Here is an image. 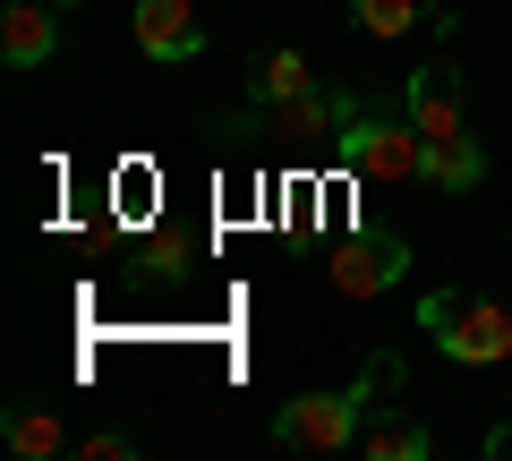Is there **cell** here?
<instances>
[{
    "label": "cell",
    "mask_w": 512,
    "mask_h": 461,
    "mask_svg": "<svg viewBox=\"0 0 512 461\" xmlns=\"http://www.w3.org/2000/svg\"><path fill=\"white\" fill-rule=\"evenodd\" d=\"M60 9H69V0H60Z\"/></svg>",
    "instance_id": "cell-15"
},
{
    "label": "cell",
    "mask_w": 512,
    "mask_h": 461,
    "mask_svg": "<svg viewBox=\"0 0 512 461\" xmlns=\"http://www.w3.org/2000/svg\"><path fill=\"white\" fill-rule=\"evenodd\" d=\"M384 385H402V359H393V351H376L350 385H333V393H299V402H282L274 410V444H282V453H342V444H359V427H367V410L384 402Z\"/></svg>",
    "instance_id": "cell-1"
},
{
    "label": "cell",
    "mask_w": 512,
    "mask_h": 461,
    "mask_svg": "<svg viewBox=\"0 0 512 461\" xmlns=\"http://www.w3.org/2000/svg\"><path fill=\"white\" fill-rule=\"evenodd\" d=\"M86 453H94V461H128V453H137V444H128L120 427H111V436H86Z\"/></svg>",
    "instance_id": "cell-13"
},
{
    "label": "cell",
    "mask_w": 512,
    "mask_h": 461,
    "mask_svg": "<svg viewBox=\"0 0 512 461\" xmlns=\"http://www.w3.org/2000/svg\"><path fill=\"white\" fill-rule=\"evenodd\" d=\"M487 453H495V461H512V419H495V427H487Z\"/></svg>",
    "instance_id": "cell-14"
},
{
    "label": "cell",
    "mask_w": 512,
    "mask_h": 461,
    "mask_svg": "<svg viewBox=\"0 0 512 461\" xmlns=\"http://www.w3.org/2000/svg\"><path fill=\"white\" fill-rule=\"evenodd\" d=\"M291 94H316V69L299 43H282V52H265V69H256V103H291Z\"/></svg>",
    "instance_id": "cell-10"
},
{
    "label": "cell",
    "mask_w": 512,
    "mask_h": 461,
    "mask_svg": "<svg viewBox=\"0 0 512 461\" xmlns=\"http://www.w3.org/2000/svg\"><path fill=\"white\" fill-rule=\"evenodd\" d=\"M419 333L453 368H495V359H512V299L436 291V299H419Z\"/></svg>",
    "instance_id": "cell-2"
},
{
    "label": "cell",
    "mask_w": 512,
    "mask_h": 461,
    "mask_svg": "<svg viewBox=\"0 0 512 461\" xmlns=\"http://www.w3.org/2000/svg\"><path fill=\"white\" fill-rule=\"evenodd\" d=\"M402 111H410V129L427 137V154H436V146H470V129H461V77H453V60H427V69H410Z\"/></svg>",
    "instance_id": "cell-5"
},
{
    "label": "cell",
    "mask_w": 512,
    "mask_h": 461,
    "mask_svg": "<svg viewBox=\"0 0 512 461\" xmlns=\"http://www.w3.org/2000/svg\"><path fill=\"white\" fill-rule=\"evenodd\" d=\"M342 9L367 26V35H384V43H393V35H410V26H419V9H427V0H342Z\"/></svg>",
    "instance_id": "cell-11"
},
{
    "label": "cell",
    "mask_w": 512,
    "mask_h": 461,
    "mask_svg": "<svg viewBox=\"0 0 512 461\" xmlns=\"http://www.w3.org/2000/svg\"><path fill=\"white\" fill-rule=\"evenodd\" d=\"M359 453H367V461H427V453H436V427H427V419H402V410H367Z\"/></svg>",
    "instance_id": "cell-8"
},
{
    "label": "cell",
    "mask_w": 512,
    "mask_h": 461,
    "mask_svg": "<svg viewBox=\"0 0 512 461\" xmlns=\"http://www.w3.org/2000/svg\"><path fill=\"white\" fill-rule=\"evenodd\" d=\"M325 274H333V291H342V299H384L393 282L410 274V240H384V231H350V240H333Z\"/></svg>",
    "instance_id": "cell-4"
},
{
    "label": "cell",
    "mask_w": 512,
    "mask_h": 461,
    "mask_svg": "<svg viewBox=\"0 0 512 461\" xmlns=\"http://www.w3.org/2000/svg\"><path fill=\"white\" fill-rule=\"evenodd\" d=\"M188 257H197V248H188V240H180V231H163V240H154V248H146V274H180V265H188Z\"/></svg>",
    "instance_id": "cell-12"
},
{
    "label": "cell",
    "mask_w": 512,
    "mask_h": 461,
    "mask_svg": "<svg viewBox=\"0 0 512 461\" xmlns=\"http://www.w3.org/2000/svg\"><path fill=\"white\" fill-rule=\"evenodd\" d=\"M60 52V0H9L0 9V60L9 69H43Z\"/></svg>",
    "instance_id": "cell-6"
},
{
    "label": "cell",
    "mask_w": 512,
    "mask_h": 461,
    "mask_svg": "<svg viewBox=\"0 0 512 461\" xmlns=\"http://www.w3.org/2000/svg\"><path fill=\"white\" fill-rule=\"evenodd\" d=\"M342 163L359 171V180H393V188H410V180H427V137L410 129V111L393 120V111H367V103H350L342 111Z\"/></svg>",
    "instance_id": "cell-3"
},
{
    "label": "cell",
    "mask_w": 512,
    "mask_h": 461,
    "mask_svg": "<svg viewBox=\"0 0 512 461\" xmlns=\"http://www.w3.org/2000/svg\"><path fill=\"white\" fill-rule=\"evenodd\" d=\"M137 52L146 60H197L205 26L188 18V0H137Z\"/></svg>",
    "instance_id": "cell-7"
},
{
    "label": "cell",
    "mask_w": 512,
    "mask_h": 461,
    "mask_svg": "<svg viewBox=\"0 0 512 461\" xmlns=\"http://www.w3.org/2000/svg\"><path fill=\"white\" fill-rule=\"evenodd\" d=\"M0 436H9V453H18V461H52V453H69V427H60L52 410H35V402L9 410V419H0Z\"/></svg>",
    "instance_id": "cell-9"
}]
</instances>
